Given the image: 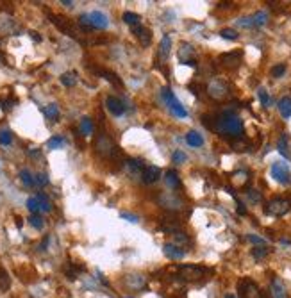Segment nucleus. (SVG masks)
<instances>
[{
    "label": "nucleus",
    "mask_w": 291,
    "mask_h": 298,
    "mask_svg": "<svg viewBox=\"0 0 291 298\" xmlns=\"http://www.w3.org/2000/svg\"><path fill=\"white\" fill-rule=\"evenodd\" d=\"M191 54H193V48L189 47L187 43H184V45H182V48L179 50V58H181L182 64H186L187 61H191V58H189Z\"/></svg>",
    "instance_id": "34"
},
{
    "label": "nucleus",
    "mask_w": 291,
    "mask_h": 298,
    "mask_svg": "<svg viewBox=\"0 0 291 298\" xmlns=\"http://www.w3.org/2000/svg\"><path fill=\"white\" fill-rule=\"evenodd\" d=\"M159 177H161V170H159V166H145L143 175H141V179H143V182L145 184L157 182Z\"/></svg>",
    "instance_id": "18"
},
{
    "label": "nucleus",
    "mask_w": 291,
    "mask_h": 298,
    "mask_svg": "<svg viewBox=\"0 0 291 298\" xmlns=\"http://www.w3.org/2000/svg\"><path fill=\"white\" fill-rule=\"evenodd\" d=\"M170 48H172V38L170 34H165L159 43V61H166L170 56Z\"/></svg>",
    "instance_id": "19"
},
{
    "label": "nucleus",
    "mask_w": 291,
    "mask_h": 298,
    "mask_svg": "<svg viewBox=\"0 0 291 298\" xmlns=\"http://www.w3.org/2000/svg\"><path fill=\"white\" fill-rule=\"evenodd\" d=\"M120 216H122L124 220L130 221V223H138V221H140V218H138V216H136V215H130V213H122Z\"/></svg>",
    "instance_id": "48"
},
{
    "label": "nucleus",
    "mask_w": 291,
    "mask_h": 298,
    "mask_svg": "<svg viewBox=\"0 0 291 298\" xmlns=\"http://www.w3.org/2000/svg\"><path fill=\"white\" fill-rule=\"evenodd\" d=\"M79 25L83 27L84 31H91V29H107L109 20L104 13L100 11H91L88 15L79 16Z\"/></svg>",
    "instance_id": "2"
},
{
    "label": "nucleus",
    "mask_w": 291,
    "mask_h": 298,
    "mask_svg": "<svg viewBox=\"0 0 291 298\" xmlns=\"http://www.w3.org/2000/svg\"><path fill=\"white\" fill-rule=\"evenodd\" d=\"M31 38H32V40H34V41H38V43L42 41V36H40V34H38V32H34V31L31 32Z\"/></svg>",
    "instance_id": "51"
},
{
    "label": "nucleus",
    "mask_w": 291,
    "mask_h": 298,
    "mask_svg": "<svg viewBox=\"0 0 291 298\" xmlns=\"http://www.w3.org/2000/svg\"><path fill=\"white\" fill-rule=\"evenodd\" d=\"M125 284L132 289H141L145 288V277H141V275H127L125 277Z\"/></svg>",
    "instance_id": "21"
},
{
    "label": "nucleus",
    "mask_w": 291,
    "mask_h": 298,
    "mask_svg": "<svg viewBox=\"0 0 291 298\" xmlns=\"http://www.w3.org/2000/svg\"><path fill=\"white\" fill-rule=\"evenodd\" d=\"M27 209L31 211L32 215H38V213H40V204H38L36 197H31V199L27 200Z\"/></svg>",
    "instance_id": "40"
},
{
    "label": "nucleus",
    "mask_w": 291,
    "mask_h": 298,
    "mask_svg": "<svg viewBox=\"0 0 291 298\" xmlns=\"http://www.w3.org/2000/svg\"><path fill=\"white\" fill-rule=\"evenodd\" d=\"M209 275V270L198 264H184L179 266V278L186 280V282H198Z\"/></svg>",
    "instance_id": "3"
},
{
    "label": "nucleus",
    "mask_w": 291,
    "mask_h": 298,
    "mask_svg": "<svg viewBox=\"0 0 291 298\" xmlns=\"http://www.w3.org/2000/svg\"><path fill=\"white\" fill-rule=\"evenodd\" d=\"M166 186L172 189L181 188V179H179V175H177L175 170H168L166 172Z\"/></svg>",
    "instance_id": "27"
},
{
    "label": "nucleus",
    "mask_w": 291,
    "mask_h": 298,
    "mask_svg": "<svg viewBox=\"0 0 291 298\" xmlns=\"http://www.w3.org/2000/svg\"><path fill=\"white\" fill-rule=\"evenodd\" d=\"M224 298H236V297H234V295L232 293H227V295H225V297Z\"/></svg>",
    "instance_id": "53"
},
{
    "label": "nucleus",
    "mask_w": 291,
    "mask_h": 298,
    "mask_svg": "<svg viewBox=\"0 0 291 298\" xmlns=\"http://www.w3.org/2000/svg\"><path fill=\"white\" fill-rule=\"evenodd\" d=\"M143 170H145V162L141 159H129L125 162V172L129 173L132 179H138L143 175Z\"/></svg>",
    "instance_id": "12"
},
{
    "label": "nucleus",
    "mask_w": 291,
    "mask_h": 298,
    "mask_svg": "<svg viewBox=\"0 0 291 298\" xmlns=\"http://www.w3.org/2000/svg\"><path fill=\"white\" fill-rule=\"evenodd\" d=\"M11 141H13V134H11V131H0V145L7 147V145H11Z\"/></svg>",
    "instance_id": "42"
},
{
    "label": "nucleus",
    "mask_w": 291,
    "mask_h": 298,
    "mask_svg": "<svg viewBox=\"0 0 291 298\" xmlns=\"http://www.w3.org/2000/svg\"><path fill=\"white\" fill-rule=\"evenodd\" d=\"M268 254H270V248H268V246H255L254 250H252V257L257 259V261L263 259V257H266Z\"/></svg>",
    "instance_id": "37"
},
{
    "label": "nucleus",
    "mask_w": 291,
    "mask_h": 298,
    "mask_svg": "<svg viewBox=\"0 0 291 298\" xmlns=\"http://www.w3.org/2000/svg\"><path fill=\"white\" fill-rule=\"evenodd\" d=\"M186 159H187V157H186V154H184V152H181V150L173 152V156H172L173 164H182V162L186 161Z\"/></svg>",
    "instance_id": "44"
},
{
    "label": "nucleus",
    "mask_w": 291,
    "mask_h": 298,
    "mask_svg": "<svg viewBox=\"0 0 291 298\" xmlns=\"http://www.w3.org/2000/svg\"><path fill=\"white\" fill-rule=\"evenodd\" d=\"M124 21L130 27H138V25H141V16L127 11V13H124Z\"/></svg>",
    "instance_id": "30"
},
{
    "label": "nucleus",
    "mask_w": 291,
    "mask_h": 298,
    "mask_svg": "<svg viewBox=\"0 0 291 298\" xmlns=\"http://www.w3.org/2000/svg\"><path fill=\"white\" fill-rule=\"evenodd\" d=\"M173 238H175V245H179V246H182V245H186V243H189V239H187V236L184 234V232H175L173 234Z\"/></svg>",
    "instance_id": "45"
},
{
    "label": "nucleus",
    "mask_w": 291,
    "mask_h": 298,
    "mask_svg": "<svg viewBox=\"0 0 291 298\" xmlns=\"http://www.w3.org/2000/svg\"><path fill=\"white\" fill-rule=\"evenodd\" d=\"M93 72L95 74H99V75H102V77L105 79V80H109L113 86H116V88H122L124 84H122V80L118 79V75L116 74H113V72H109V70H104V68H93Z\"/></svg>",
    "instance_id": "20"
},
{
    "label": "nucleus",
    "mask_w": 291,
    "mask_h": 298,
    "mask_svg": "<svg viewBox=\"0 0 291 298\" xmlns=\"http://www.w3.org/2000/svg\"><path fill=\"white\" fill-rule=\"evenodd\" d=\"M36 199H38V204H40V211H43V213H50L52 211V202H50V199H48L47 195L38 193Z\"/></svg>",
    "instance_id": "28"
},
{
    "label": "nucleus",
    "mask_w": 291,
    "mask_h": 298,
    "mask_svg": "<svg viewBox=\"0 0 291 298\" xmlns=\"http://www.w3.org/2000/svg\"><path fill=\"white\" fill-rule=\"evenodd\" d=\"M95 148L99 152L102 157H115L118 154V147H116V143L111 139L107 134H100L97 138V141H95Z\"/></svg>",
    "instance_id": "7"
},
{
    "label": "nucleus",
    "mask_w": 291,
    "mask_h": 298,
    "mask_svg": "<svg viewBox=\"0 0 291 298\" xmlns=\"http://www.w3.org/2000/svg\"><path fill=\"white\" fill-rule=\"evenodd\" d=\"M132 34L138 38V41L143 45V47H148L150 45V40H152V34L150 31L143 25H138V27H132Z\"/></svg>",
    "instance_id": "17"
},
{
    "label": "nucleus",
    "mask_w": 291,
    "mask_h": 298,
    "mask_svg": "<svg viewBox=\"0 0 291 298\" xmlns=\"http://www.w3.org/2000/svg\"><path fill=\"white\" fill-rule=\"evenodd\" d=\"M284 74H286V64H277V66H273V68H271V77L279 79V77H282Z\"/></svg>",
    "instance_id": "43"
},
{
    "label": "nucleus",
    "mask_w": 291,
    "mask_h": 298,
    "mask_svg": "<svg viewBox=\"0 0 291 298\" xmlns=\"http://www.w3.org/2000/svg\"><path fill=\"white\" fill-rule=\"evenodd\" d=\"M277 150L281 156H284L286 159H290L291 154H290V147H288V134L284 132L281 138H279V143H277Z\"/></svg>",
    "instance_id": "26"
},
{
    "label": "nucleus",
    "mask_w": 291,
    "mask_h": 298,
    "mask_svg": "<svg viewBox=\"0 0 291 298\" xmlns=\"http://www.w3.org/2000/svg\"><path fill=\"white\" fill-rule=\"evenodd\" d=\"M247 239H249L250 243H254V245H259V246H266V239H263V238H259V236L249 234V236H247Z\"/></svg>",
    "instance_id": "47"
},
{
    "label": "nucleus",
    "mask_w": 291,
    "mask_h": 298,
    "mask_svg": "<svg viewBox=\"0 0 291 298\" xmlns=\"http://www.w3.org/2000/svg\"><path fill=\"white\" fill-rule=\"evenodd\" d=\"M250 18H252V25H254V29H257V27L266 25L270 16H268V13H266V11H257V13H254Z\"/></svg>",
    "instance_id": "24"
},
{
    "label": "nucleus",
    "mask_w": 291,
    "mask_h": 298,
    "mask_svg": "<svg viewBox=\"0 0 291 298\" xmlns=\"http://www.w3.org/2000/svg\"><path fill=\"white\" fill-rule=\"evenodd\" d=\"M62 5H66V7H73V2H70V0H61Z\"/></svg>",
    "instance_id": "52"
},
{
    "label": "nucleus",
    "mask_w": 291,
    "mask_h": 298,
    "mask_svg": "<svg viewBox=\"0 0 291 298\" xmlns=\"http://www.w3.org/2000/svg\"><path fill=\"white\" fill-rule=\"evenodd\" d=\"M206 91H208L209 97L214 100H225L230 95L229 84L225 82L224 79H218V77H214L213 80H209Z\"/></svg>",
    "instance_id": "5"
},
{
    "label": "nucleus",
    "mask_w": 291,
    "mask_h": 298,
    "mask_svg": "<svg viewBox=\"0 0 291 298\" xmlns=\"http://www.w3.org/2000/svg\"><path fill=\"white\" fill-rule=\"evenodd\" d=\"M83 270H84V268L72 266V264H70L68 268H64V272H66V275H68V278H70V280H75V278H77V275H79V272H83Z\"/></svg>",
    "instance_id": "41"
},
{
    "label": "nucleus",
    "mask_w": 291,
    "mask_h": 298,
    "mask_svg": "<svg viewBox=\"0 0 291 298\" xmlns=\"http://www.w3.org/2000/svg\"><path fill=\"white\" fill-rule=\"evenodd\" d=\"M270 173H271V177L281 184H288L291 180V170H290V166H288V162H284V161L273 162Z\"/></svg>",
    "instance_id": "9"
},
{
    "label": "nucleus",
    "mask_w": 291,
    "mask_h": 298,
    "mask_svg": "<svg viewBox=\"0 0 291 298\" xmlns=\"http://www.w3.org/2000/svg\"><path fill=\"white\" fill-rule=\"evenodd\" d=\"M66 143V139L62 136H54V138H50L47 141V148H50V150H56V148H61L62 145Z\"/></svg>",
    "instance_id": "35"
},
{
    "label": "nucleus",
    "mask_w": 291,
    "mask_h": 298,
    "mask_svg": "<svg viewBox=\"0 0 291 298\" xmlns=\"http://www.w3.org/2000/svg\"><path fill=\"white\" fill-rule=\"evenodd\" d=\"M159 205L165 207V209H168V211H182L184 209V202H182L181 199L173 197V195H170V193H163L161 197H159Z\"/></svg>",
    "instance_id": "10"
},
{
    "label": "nucleus",
    "mask_w": 291,
    "mask_h": 298,
    "mask_svg": "<svg viewBox=\"0 0 291 298\" xmlns=\"http://www.w3.org/2000/svg\"><path fill=\"white\" fill-rule=\"evenodd\" d=\"M79 129H81V134H83V136H91L95 131L93 120L88 118V116H84L83 120H81V123H79Z\"/></svg>",
    "instance_id": "22"
},
{
    "label": "nucleus",
    "mask_w": 291,
    "mask_h": 298,
    "mask_svg": "<svg viewBox=\"0 0 291 298\" xmlns=\"http://www.w3.org/2000/svg\"><path fill=\"white\" fill-rule=\"evenodd\" d=\"M43 113H45V116H47L48 120H54V121L59 120V107L56 104H48L47 107L43 109Z\"/></svg>",
    "instance_id": "31"
},
{
    "label": "nucleus",
    "mask_w": 291,
    "mask_h": 298,
    "mask_svg": "<svg viewBox=\"0 0 291 298\" xmlns=\"http://www.w3.org/2000/svg\"><path fill=\"white\" fill-rule=\"evenodd\" d=\"M9 288H11L9 273L5 272L4 268H0V291H7Z\"/></svg>",
    "instance_id": "32"
},
{
    "label": "nucleus",
    "mask_w": 291,
    "mask_h": 298,
    "mask_svg": "<svg viewBox=\"0 0 291 298\" xmlns=\"http://www.w3.org/2000/svg\"><path fill=\"white\" fill-rule=\"evenodd\" d=\"M249 197H250V200H254V202H261V195L255 191V189H250L249 191Z\"/></svg>",
    "instance_id": "49"
},
{
    "label": "nucleus",
    "mask_w": 291,
    "mask_h": 298,
    "mask_svg": "<svg viewBox=\"0 0 291 298\" xmlns=\"http://www.w3.org/2000/svg\"><path fill=\"white\" fill-rule=\"evenodd\" d=\"M279 113H281L282 118H290L291 116V97H282L279 100Z\"/></svg>",
    "instance_id": "25"
},
{
    "label": "nucleus",
    "mask_w": 291,
    "mask_h": 298,
    "mask_svg": "<svg viewBox=\"0 0 291 298\" xmlns=\"http://www.w3.org/2000/svg\"><path fill=\"white\" fill-rule=\"evenodd\" d=\"M220 36L224 38V40H229V41H236L239 38V34L234 29H222L220 31Z\"/></svg>",
    "instance_id": "38"
},
{
    "label": "nucleus",
    "mask_w": 291,
    "mask_h": 298,
    "mask_svg": "<svg viewBox=\"0 0 291 298\" xmlns=\"http://www.w3.org/2000/svg\"><path fill=\"white\" fill-rule=\"evenodd\" d=\"M239 295H241V298H265L259 286L252 278H243L239 282Z\"/></svg>",
    "instance_id": "8"
},
{
    "label": "nucleus",
    "mask_w": 291,
    "mask_h": 298,
    "mask_svg": "<svg viewBox=\"0 0 291 298\" xmlns=\"http://www.w3.org/2000/svg\"><path fill=\"white\" fill-rule=\"evenodd\" d=\"M270 295L271 298H288V291H286V286L282 282L281 278H271V284H270Z\"/></svg>",
    "instance_id": "16"
},
{
    "label": "nucleus",
    "mask_w": 291,
    "mask_h": 298,
    "mask_svg": "<svg viewBox=\"0 0 291 298\" xmlns=\"http://www.w3.org/2000/svg\"><path fill=\"white\" fill-rule=\"evenodd\" d=\"M241 59H243V52L234 50V52L222 54V56H220V63L224 64L225 68H238L239 63H241Z\"/></svg>",
    "instance_id": "11"
},
{
    "label": "nucleus",
    "mask_w": 291,
    "mask_h": 298,
    "mask_svg": "<svg viewBox=\"0 0 291 298\" xmlns=\"http://www.w3.org/2000/svg\"><path fill=\"white\" fill-rule=\"evenodd\" d=\"M20 180L23 182V186H27V188L36 186V184H34V177L31 175V172H29V170H21V172H20Z\"/></svg>",
    "instance_id": "36"
},
{
    "label": "nucleus",
    "mask_w": 291,
    "mask_h": 298,
    "mask_svg": "<svg viewBox=\"0 0 291 298\" xmlns=\"http://www.w3.org/2000/svg\"><path fill=\"white\" fill-rule=\"evenodd\" d=\"M50 20L58 25V29L59 31H62V32H66L68 36H72V38H77V34H75V29L72 27V23L68 21V18H61V16H58V15H50Z\"/></svg>",
    "instance_id": "14"
},
{
    "label": "nucleus",
    "mask_w": 291,
    "mask_h": 298,
    "mask_svg": "<svg viewBox=\"0 0 291 298\" xmlns=\"http://www.w3.org/2000/svg\"><path fill=\"white\" fill-rule=\"evenodd\" d=\"M291 211V200L290 199H282V197H277V199H271L268 204L265 205V213L268 216H284Z\"/></svg>",
    "instance_id": "6"
},
{
    "label": "nucleus",
    "mask_w": 291,
    "mask_h": 298,
    "mask_svg": "<svg viewBox=\"0 0 291 298\" xmlns=\"http://www.w3.org/2000/svg\"><path fill=\"white\" fill-rule=\"evenodd\" d=\"M163 252H165V256L168 259H172V261H181L182 257L186 256V250L182 248V246L175 245V243H166V245L163 246Z\"/></svg>",
    "instance_id": "13"
},
{
    "label": "nucleus",
    "mask_w": 291,
    "mask_h": 298,
    "mask_svg": "<svg viewBox=\"0 0 291 298\" xmlns=\"http://www.w3.org/2000/svg\"><path fill=\"white\" fill-rule=\"evenodd\" d=\"M208 127H211L213 131L218 132L220 136L232 138V139L243 138V132H245L243 120L239 116L234 115V113H230V111H225V113L218 115L216 118H213V121Z\"/></svg>",
    "instance_id": "1"
},
{
    "label": "nucleus",
    "mask_w": 291,
    "mask_h": 298,
    "mask_svg": "<svg viewBox=\"0 0 291 298\" xmlns=\"http://www.w3.org/2000/svg\"><path fill=\"white\" fill-rule=\"evenodd\" d=\"M257 97H259V102H261V105H263V107H270V105H271V97L265 88L257 89Z\"/></svg>",
    "instance_id": "33"
},
{
    "label": "nucleus",
    "mask_w": 291,
    "mask_h": 298,
    "mask_svg": "<svg viewBox=\"0 0 291 298\" xmlns=\"http://www.w3.org/2000/svg\"><path fill=\"white\" fill-rule=\"evenodd\" d=\"M186 143L189 145V147L198 148L204 145V138H202V134H198L197 131H189L186 134Z\"/></svg>",
    "instance_id": "23"
},
{
    "label": "nucleus",
    "mask_w": 291,
    "mask_h": 298,
    "mask_svg": "<svg viewBox=\"0 0 291 298\" xmlns=\"http://www.w3.org/2000/svg\"><path fill=\"white\" fill-rule=\"evenodd\" d=\"M61 84L66 88H73L77 84V72H66L61 75Z\"/></svg>",
    "instance_id": "29"
},
{
    "label": "nucleus",
    "mask_w": 291,
    "mask_h": 298,
    "mask_svg": "<svg viewBox=\"0 0 291 298\" xmlns=\"http://www.w3.org/2000/svg\"><path fill=\"white\" fill-rule=\"evenodd\" d=\"M29 223L38 230H42L43 227H45V221H43V218L40 215H32L31 218H29Z\"/></svg>",
    "instance_id": "39"
},
{
    "label": "nucleus",
    "mask_w": 291,
    "mask_h": 298,
    "mask_svg": "<svg viewBox=\"0 0 291 298\" xmlns=\"http://www.w3.org/2000/svg\"><path fill=\"white\" fill-rule=\"evenodd\" d=\"M161 95H163V99H165V102H166L170 113H172L175 118H186L187 111L184 109V105L181 104V100H179L175 95H173L172 89L168 88V86H165V88L161 89Z\"/></svg>",
    "instance_id": "4"
},
{
    "label": "nucleus",
    "mask_w": 291,
    "mask_h": 298,
    "mask_svg": "<svg viewBox=\"0 0 291 298\" xmlns=\"http://www.w3.org/2000/svg\"><path fill=\"white\" fill-rule=\"evenodd\" d=\"M238 213L239 215H247V209H245V205L241 202H238Z\"/></svg>",
    "instance_id": "50"
},
{
    "label": "nucleus",
    "mask_w": 291,
    "mask_h": 298,
    "mask_svg": "<svg viewBox=\"0 0 291 298\" xmlns=\"http://www.w3.org/2000/svg\"><path fill=\"white\" fill-rule=\"evenodd\" d=\"M105 107H107V111H109L111 115H115V116H122L125 113L124 102L120 99H116V97H107V99H105Z\"/></svg>",
    "instance_id": "15"
},
{
    "label": "nucleus",
    "mask_w": 291,
    "mask_h": 298,
    "mask_svg": "<svg viewBox=\"0 0 291 298\" xmlns=\"http://www.w3.org/2000/svg\"><path fill=\"white\" fill-rule=\"evenodd\" d=\"M34 184L40 186V188H43V186H47L48 184V177L45 173H38V175H34Z\"/></svg>",
    "instance_id": "46"
}]
</instances>
